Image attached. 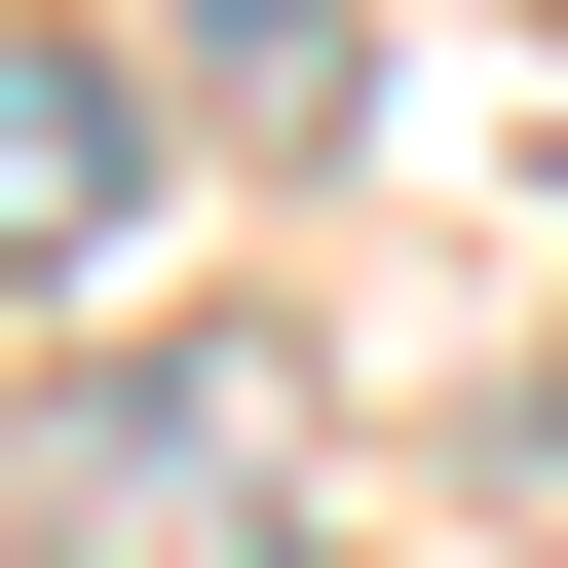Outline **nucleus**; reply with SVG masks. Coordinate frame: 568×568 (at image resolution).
<instances>
[{
	"mask_svg": "<svg viewBox=\"0 0 568 568\" xmlns=\"http://www.w3.org/2000/svg\"><path fill=\"white\" fill-rule=\"evenodd\" d=\"M190 39H304V0H190Z\"/></svg>",
	"mask_w": 568,
	"mask_h": 568,
	"instance_id": "2",
	"label": "nucleus"
},
{
	"mask_svg": "<svg viewBox=\"0 0 568 568\" xmlns=\"http://www.w3.org/2000/svg\"><path fill=\"white\" fill-rule=\"evenodd\" d=\"M114 227H152V114L77 39H0V265H114Z\"/></svg>",
	"mask_w": 568,
	"mask_h": 568,
	"instance_id": "1",
	"label": "nucleus"
}]
</instances>
